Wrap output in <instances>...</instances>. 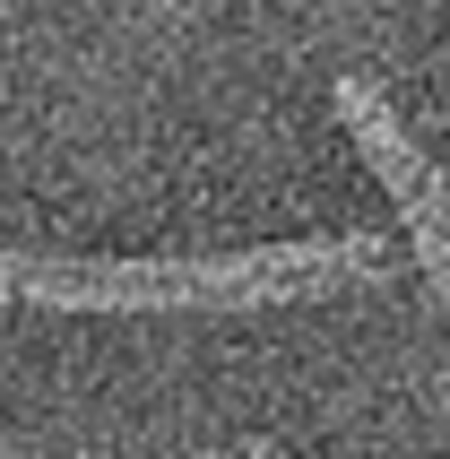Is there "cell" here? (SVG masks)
Returning <instances> with one entry per match:
<instances>
[{
    "mask_svg": "<svg viewBox=\"0 0 450 459\" xmlns=\"http://www.w3.org/2000/svg\"><path fill=\"white\" fill-rule=\"evenodd\" d=\"M0 304H44V312H217V260L0 252Z\"/></svg>",
    "mask_w": 450,
    "mask_h": 459,
    "instance_id": "1",
    "label": "cell"
},
{
    "mask_svg": "<svg viewBox=\"0 0 450 459\" xmlns=\"http://www.w3.org/2000/svg\"><path fill=\"white\" fill-rule=\"evenodd\" d=\"M243 459H286V451H277V442H243Z\"/></svg>",
    "mask_w": 450,
    "mask_h": 459,
    "instance_id": "4",
    "label": "cell"
},
{
    "mask_svg": "<svg viewBox=\"0 0 450 459\" xmlns=\"http://www.w3.org/2000/svg\"><path fill=\"white\" fill-rule=\"evenodd\" d=\"M338 113H347V130H355V148H364V165L381 174V191L399 200V217H407V234H416V269L433 278V295L450 304V182L425 165V148L399 130V113H390V96H381L364 70H347L338 78Z\"/></svg>",
    "mask_w": 450,
    "mask_h": 459,
    "instance_id": "2",
    "label": "cell"
},
{
    "mask_svg": "<svg viewBox=\"0 0 450 459\" xmlns=\"http://www.w3.org/2000/svg\"><path fill=\"white\" fill-rule=\"evenodd\" d=\"M390 278L381 234H329V243H260V252H217V312H260L329 295V286H373Z\"/></svg>",
    "mask_w": 450,
    "mask_h": 459,
    "instance_id": "3",
    "label": "cell"
}]
</instances>
